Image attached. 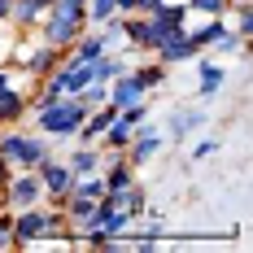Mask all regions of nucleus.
<instances>
[{
    "label": "nucleus",
    "mask_w": 253,
    "mask_h": 253,
    "mask_svg": "<svg viewBox=\"0 0 253 253\" xmlns=\"http://www.w3.org/2000/svg\"><path fill=\"white\" fill-rule=\"evenodd\" d=\"M87 114H92L87 96H57V101H48V105L35 109V123H40L44 135H75Z\"/></svg>",
    "instance_id": "nucleus-1"
},
{
    "label": "nucleus",
    "mask_w": 253,
    "mask_h": 253,
    "mask_svg": "<svg viewBox=\"0 0 253 253\" xmlns=\"http://www.w3.org/2000/svg\"><path fill=\"white\" fill-rule=\"evenodd\" d=\"M0 157L9 162V166H22V170H35L48 153V140L44 135H26V131H9V126H0Z\"/></svg>",
    "instance_id": "nucleus-2"
},
{
    "label": "nucleus",
    "mask_w": 253,
    "mask_h": 253,
    "mask_svg": "<svg viewBox=\"0 0 253 253\" xmlns=\"http://www.w3.org/2000/svg\"><path fill=\"white\" fill-rule=\"evenodd\" d=\"M0 192H4V197H0V205H4V210H13V214H18V210H31V205L44 201V188H40V175H35V170L9 175Z\"/></svg>",
    "instance_id": "nucleus-3"
},
{
    "label": "nucleus",
    "mask_w": 253,
    "mask_h": 253,
    "mask_svg": "<svg viewBox=\"0 0 253 253\" xmlns=\"http://www.w3.org/2000/svg\"><path fill=\"white\" fill-rule=\"evenodd\" d=\"M83 26H87L83 13H57V9H48V22L40 31V44H48V48H70L79 35H83Z\"/></svg>",
    "instance_id": "nucleus-4"
},
{
    "label": "nucleus",
    "mask_w": 253,
    "mask_h": 253,
    "mask_svg": "<svg viewBox=\"0 0 253 253\" xmlns=\"http://www.w3.org/2000/svg\"><path fill=\"white\" fill-rule=\"evenodd\" d=\"M48 240V210L31 205L13 214V245H44Z\"/></svg>",
    "instance_id": "nucleus-5"
},
{
    "label": "nucleus",
    "mask_w": 253,
    "mask_h": 253,
    "mask_svg": "<svg viewBox=\"0 0 253 253\" xmlns=\"http://www.w3.org/2000/svg\"><path fill=\"white\" fill-rule=\"evenodd\" d=\"M35 175H40V188H44V197H52V201H61V197L70 192V183H75L70 166H66L61 157H44V162L35 166Z\"/></svg>",
    "instance_id": "nucleus-6"
},
{
    "label": "nucleus",
    "mask_w": 253,
    "mask_h": 253,
    "mask_svg": "<svg viewBox=\"0 0 253 253\" xmlns=\"http://www.w3.org/2000/svg\"><path fill=\"white\" fill-rule=\"evenodd\" d=\"M166 144V135L157 131V126H149V123H140L135 131H131V144L123 149V157L131 162V166H144V162H153V153Z\"/></svg>",
    "instance_id": "nucleus-7"
},
{
    "label": "nucleus",
    "mask_w": 253,
    "mask_h": 253,
    "mask_svg": "<svg viewBox=\"0 0 253 253\" xmlns=\"http://www.w3.org/2000/svg\"><path fill=\"white\" fill-rule=\"evenodd\" d=\"M144 96H149V92H144V83L131 75V70H126V75H118V79H109V105H114V109L140 105Z\"/></svg>",
    "instance_id": "nucleus-8"
},
{
    "label": "nucleus",
    "mask_w": 253,
    "mask_h": 253,
    "mask_svg": "<svg viewBox=\"0 0 253 253\" xmlns=\"http://www.w3.org/2000/svg\"><path fill=\"white\" fill-rule=\"evenodd\" d=\"M153 52H157L162 66H175V61H197V52H201V48L188 40V31H179V35H170L162 48H153Z\"/></svg>",
    "instance_id": "nucleus-9"
},
{
    "label": "nucleus",
    "mask_w": 253,
    "mask_h": 253,
    "mask_svg": "<svg viewBox=\"0 0 253 253\" xmlns=\"http://www.w3.org/2000/svg\"><path fill=\"white\" fill-rule=\"evenodd\" d=\"M205 126V114L201 109H175L170 114V126H166V135L170 140H183V135H192V131H201Z\"/></svg>",
    "instance_id": "nucleus-10"
},
{
    "label": "nucleus",
    "mask_w": 253,
    "mask_h": 253,
    "mask_svg": "<svg viewBox=\"0 0 253 253\" xmlns=\"http://www.w3.org/2000/svg\"><path fill=\"white\" fill-rule=\"evenodd\" d=\"M26 114V96H22V87H0V126H9V123H18Z\"/></svg>",
    "instance_id": "nucleus-11"
},
{
    "label": "nucleus",
    "mask_w": 253,
    "mask_h": 253,
    "mask_svg": "<svg viewBox=\"0 0 253 253\" xmlns=\"http://www.w3.org/2000/svg\"><path fill=\"white\" fill-rule=\"evenodd\" d=\"M223 83H227V70H223L218 61H201V79H197V92H201V96H214V92H223Z\"/></svg>",
    "instance_id": "nucleus-12"
},
{
    "label": "nucleus",
    "mask_w": 253,
    "mask_h": 253,
    "mask_svg": "<svg viewBox=\"0 0 253 253\" xmlns=\"http://www.w3.org/2000/svg\"><path fill=\"white\" fill-rule=\"evenodd\" d=\"M70 175H96L101 170V153L92 149V144H79V153H70Z\"/></svg>",
    "instance_id": "nucleus-13"
},
{
    "label": "nucleus",
    "mask_w": 253,
    "mask_h": 253,
    "mask_svg": "<svg viewBox=\"0 0 253 253\" xmlns=\"http://www.w3.org/2000/svg\"><path fill=\"white\" fill-rule=\"evenodd\" d=\"M44 18V4L40 0H13L9 4V22H18V26H35Z\"/></svg>",
    "instance_id": "nucleus-14"
},
{
    "label": "nucleus",
    "mask_w": 253,
    "mask_h": 253,
    "mask_svg": "<svg viewBox=\"0 0 253 253\" xmlns=\"http://www.w3.org/2000/svg\"><path fill=\"white\" fill-rule=\"evenodd\" d=\"M101 52H105L101 35H79L75 44H70V52H66V57H75V61H96Z\"/></svg>",
    "instance_id": "nucleus-15"
},
{
    "label": "nucleus",
    "mask_w": 253,
    "mask_h": 253,
    "mask_svg": "<svg viewBox=\"0 0 253 253\" xmlns=\"http://www.w3.org/2000/svg\"><path fill=\"white\" fill-rule=\"evenodd\" d=\"M118 205H123L131 218H140V214L149 210V197H144V188H140V183H126V188H123V197H118Z\"/></svg>",
    "instance_id": "nucleus-16"
},
{
    "label": "nucleus",
    "mask_w": 253,
    "mask_h": 253,
    "mask_svg": "<svg viewBox=\"0 0 253 253\" xmlns=\"http://www.w3.org/2000/svg\"><path fill=\"white\" fill-rule=\"evenodd\" d=\"M70 192H79V197H92V201H101V197H105V179H101V170H96V175H75Z\"/></svg>",
    "instance_id": "nucleus-17"
},
{
    "label": "nucleus",
    "mask_w": 253,
    "mask_h": 253,
    "mask_svg": "<svg viewBox=\"0 0 253 253\" xmlns=\"http://www.w3.org/2000/svg\"><path fill=\"white\" fill-rule=\"evenodd\" d=\"M131 75L140 79V83H144V92H149V87H157V83L166 79V66L157 61V66H140V70H131Z\"/></svg>",
    "instance_id": "nucleus-18"
},
{
    "label": "nucleus",
    "mask_w": 253,
    "mask_h": 253,
    "mask_svg": "<svg viewBox=\"0 0 253 253\" xmlns=\"http://www.w3.org/2000/svg\"><path fill=\"white\" fill-rule=\"evenodd\" d=\"M236 0H188V9H201V13H210V18H223Z\"/></svg>",
    "instance_id": "nucleus-19"
},
{
    "label": "nucleus",
    "mask_w": 253,
    "mask_h": 253,
    "mask_svg": "<svg viewBox=\"0 0 253 253\" xmlns=\"http://www.w3.org/2000/svg\"><path fill=\"white\" fill-rule=\"evenodd\" d=\"M87 22H105V18H114V0H87V13H83Z\"/></svg>",
    "instance_id": "nucleus-20"
},
{
    "label": "nucleus",
    "mask_w": 253,
    "mask_h": 253,
    "mask_svg": "<svg viewBox=\"0 0 253 253\" xmlns=\"http://www.w3.org/2000/svg\"><path fill=\"white\" fill-rule=\"evenodd\" d=\"M214 48H218V52H240V48H245V40H240V35H231V31H227V35H223V40H218Z\"/></svg>",
    "instance_id": "nucleus-21"
},
{
    "label": "nucleus",
    "mask_w": 253,
    "mask_h": 253,
    "mask_svg": "<svg viewBox=\"0 0 253 253\" xmlns=\"http://www.w3.org/2000/svg\"><path fill=\"white\" fill-rule=\"evenodd\" d=\"M218 153V140H201L197 149H192V162H205V157H214Z\"/></svg>",
    "instance_id": "nucleus-22"
},
{
    "label": "nucleus",
    "mask_w": 253,
    "mask_h": 253,
    "mask_svg": "<svg viewBox=\"0 0 253 253\" xmlns=\"http://www.w3.org/2000/svg\"><path fill=\"white\" fill-rule=\"evenodd\" d=\"M9 4H13V0H0V22H9Z\"/></svg>",
    "instance_id": "nucleus-23"
},
{
    "label": "nucleus",
    "mask_w": 253,
    "mask_h": 253,
    "mask_svg": "<svg viewBox=\"0 0 253 253\" xmlns=\"http://www.w3.org/2000/svg\"><path fill=\"white\" fill-rule=\"evenodd\" d=\"M4 179H9V162L0 157V188H4Z\"/></svg>",
    "instance_id": "nucleus-24"
},
{
    "label": "nucleus",
    "mask_w": 253,
    "mask_h": 253,
    "mask_svg": "<svg viewBox=\"0 0 253 253\" xmlns=\"http://www.w3.org/2000/svg\"><path fill=\"white\" fill-rule=\"evenodd\" d=\"M9 83H13V75H9V70L0 66V87H9Z\"/></svg>",
    "instance_id": "nucleus-25"
},
{
    "label": "nucleus",
    "mask_w": 253,
    "mask_h": 253,
    "mask_svg": "<svg viewBox=\"0 0 253 253\" xmlns=\"http://www.w3.org/2000/svg\"><path fill=\"white\" fill-rule=\"evenodd\" d=\"M40 4H44V9H48V4H52V0H40Z\"/></svg>",
    "instance_id": "nucleus-26"
}]
</instances>
